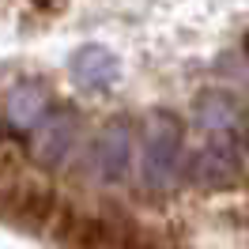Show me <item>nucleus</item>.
<instances>
[{
  "mask_svg": "<svg viewBox=\"0 0 249 249\" xmlns=\"http://www.w3.org/2000/svg\"><path fill=\"white\" fill-rule=\"evenodd\" d=\"M181 140H185V124L170 109H155L143 128V181L155 193L178 181L181 174Z\"/></svg>",
  "mask_w": 249,
  "mask_h": 249,
  "instance_id": "1",
  "label": "nucleus"
},
{
  "mask_svg": "<svg viewBox=\"0 0 249 249\" xmlns=\"http://www.w3.org/2000/svg\"><path fill=\"white\" fill-rule=\"evenodd\" d=\"M49 113H53V94L38 79H23L4 94V124L19 136H31Z\"/></svg>",
  "mask_w": 249,
  "mask_h": 249,
  "instance_id": "2",
  "label": "nucleus"
},
{
  "mask_svg": "<svg viewBox=\"0 0 249 249\" xmlns=\"http://www.w3.org/2000/svg\"><path fill=\"white\" fill-rule=\"evenodd\" d=\"M132 170V124L109 121L94 136V174L106 185H121Z\"/></svg>",
  "mask_w": 249,
  "mask_h": 249,
  "instance_id": "3",
  "label": "nucleus"
},
{
  "mask_svg": "<svg viewBox=\"0 0 249 249\" xmlns=\"http://www.w3.org/2000/svg\"><path fill=\"white\" fill-rule=\"evenodd\" d=\"M68 76L79 91H91V94H102V91H113L117 79H121V61L109 53L106 46H83L72 53L68 61Z\"/></svg>",
  "mask_w": 249,
  "mask_h": 249,
  "instance_id": "4",
  "label": "nucleus"
},
{
  "mask_svg": "<svg viewBox=\"0 0 249 249\" xmlns=\"http://www.w3.org/2000/svg\"><path fill=\"white\" fill-rule=\"evenodd\" d=\"M76 140V113L61 109V113H49L46 121L31 132V151L42 166H61Z\"/></svg>",
  "mask_w": 249,
  "mask_h": 249,
  "instance_id": "5",
  "label": "nucleus"
},
{
  "mask_svg": "<svg viewBox=\"0 0 249 249\" xmlns=\"http://www.w3.org/2000/svg\"><path fill=\"white\" fill-rule=\"evenodd\" d=\"M193 113H196V124L212 140H231L242 128V106L231 91H200Z\"/></svg>",
  "mask_w": 249,
  "mask_h": 249,
  "instance_id": "6",
  "label": "nucleus"
},
{
  "mask_svg": "<svg viewBox=\"0 0 249 249\" xmlns=\"http://www.w3.org/2000/svg\"><path fill=\"white\" fill-rule=\"evenodd\" d=\"M189 178L204 189H231L238 181V159L231 151V140H215L212 147H204L200 155L193 159Z\"/></svg>",
  "mask_w": 249,
  "mask_h": 249,
  "instance_id": "7",
  "label": "nucleus"
},
{
  "mask_svg": "<svg viewBox=\"0 0 249 249\" xmlns=\"http://www.w3.org/2000/svg\"><path fill=\"white\" fill-rule=\"evenodd\" d=\"M53 215H57V193L46 185L19 189V196L12 200V219L27 231H42L46 223H53Z\"/></svg>",
  "mask_w": 249,
  "mask_h": 249,
  "instance_id": "8",
  "label": "nucleus"
},
{
  "mask_svg": "<svg viewBox=\"0 0 249 249\" xmlns=\"http://www.w3.org/2000/svg\"><path fill=\"white\" fill-rule=\"evenodd\" d=\"M72 242H79V246H106V242H113V234L106 231L102 219H83L79 234H72Z\"/></svg>",
  "mask_w": 249,
  "mask_h": 249,
  "instance_id": "9",
  "label": "nucleus"
},
{
  "mask_svg": "<svg viewBox=\"0 0 249 249\" xmlns=\"http://www.w3.org/2000/svg\"><path fill=\"white\" fill-rule=\"evenodd\" d=\"M242 46H246V57H249V31H246V38H242Z\"/></svg>",
  "mask_w": 249,
  "mask_h": 249,
  "instance_id": "10",
  "label": "nucleus"
},
{
  "mask_svg": "<svg viewBox=\"0 0 249 249\" xmlns=\"http://www.w3.org/2000/svg\"><path fill=\"white\" fill-rule=\"evenodd\" d=\"M246 140H249V117H246Z\"/></svg>",
  "mask_w": 249,
  "mask_h": 249,
  "instance_id": "11",
  "label": "nucleus"
}]
</instances>
